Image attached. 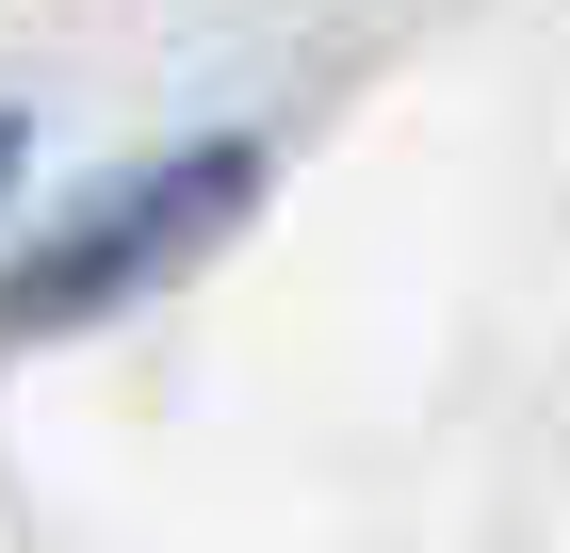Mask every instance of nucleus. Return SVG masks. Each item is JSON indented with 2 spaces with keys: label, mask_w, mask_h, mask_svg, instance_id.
Returning <instances> with one entry per match:
<instances>
[{
  "label": "nucleus",
  "mask_w": 570,
  "mask_h": 553,
  "mask_svg": "<svg viewBox=\"0 0 570 553\" xmlns=\"http://www.w3.org/2000/svg\"><path fill=\"white\" fill-rule=\"evenodd\" d=\"M245 196H262V147H179V164H147L131 196H98L66 245H33L17 277H0V326H82V309L147 294V277H164L179 245H213Z\"/></svg>",
  "instance_id": "nucleus-1"
},
{
  "label": "nucleus",
  "mask_w": 570,
  "mask_h": 553,
  "mask_svg": "<svg viewBox=\"0 0 570 553\" xmlns=\"http://www.w3.org/2000/svg\"><path fill=\"white\" fill-rule=\"evenodd\" d=\"M17 147H33V130H17V115H0V179H17Z\"/></svg>",
  "instance_id": "nucleus-2"
}]
</instances>
